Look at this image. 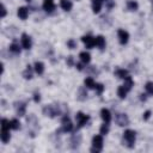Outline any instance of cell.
<instances>
[{"mask_svg":"<svg viewBox=\"0 0 153 153\" xmlns=\"http://www.w3.org/2000/svg\"><path fill=\"white\" fill-rule=\"evenodd\" d=\"M135 137H136V135H135V131H134V130H131V129L124 130V133H123V139H124L126 146H127L128 148H133V147H134V145H135Z\"/></svg>","mask_w":153,"mask_h":153,"instance_id":"obj_1","label":"cell"},{"mask_svg":"<svg viewBox=\"0 0 153 153\" xmlns=\"http://www.w3.org/2000/svg\"><path fill=\"white\" fill-rule=\"evenodd\" d=\"M103 148V136L102 134L100 135H94L92 137V148H91V152H100Z\"/></svg>","mask_w":153,"mask_h":153,"instance_id":"obj_2","label":"cell"},{"mask_svg":"<svg viewBox=\"0 0 153 153\" xmlns=\"http://www.w3.org/2000/svg\"><path fill=\"white\" fill-rule=\"evenodd\" d=\"M43 114L45 116H49V117H55L56 115H60L61 114V110L56 105L50 104V105H45L43 108Z\"/></svg>","mask_w":153,"mask_h":153,"instance_id":"obj_3","label":"cell"},{"mask_svg":"<svg viewBox=\"0 0 153 153\" xmlns=\"http://www.w3.org/2000/svg\"><path fill=\"white\" fill-rule=\"evenodd\" d=\"M61 123H62L61 131H63V133H69V131L73 130V123H72V121L69 120V117H68L67 115H65V116L62 117Z\"/></svg>","mask_w":153,"mask_h":153,"instance_id":"obj_4","label":"cell"},{"mask_svg":"<svg viewBox=\"0 0 153 153\" xmlns=\"http://www.w3.org/2000/svg\"><path fill=\"white\" fill-rule=\"evenodd\" d=\"M75 120H76V127L78 128H81V127H84L87 122H88V120H90V117H88V115H85L84 112H81V111H79L76 115H75Z\"/></svg>","mask_w":153,"mask_h":153,"instance_id":"obj_5","label":"cell"},{"mask_svg":"<svg viewBox=\"0 0 153 153\" xmlns=\"http://www.w3.org/2000/svg\"><path fill=\"white\" fill-rule=\"evenodd\" d=\"M115 122L120 126V127H124L129 124V118L126 114H116L115 116Z\"/></svg>","mask_w":153,"mask_h":153,"instance_id":"obj_6","label":"cell"},{"mask_svg":"<svg viewBox=\"0 0 153 153\" xmlns=\"http://www.w3.org/2000/svg\"><path fill=\"white\" fill-rule=\"evenodd\" d=\"M117 36H118V41H120V43H121V44H126V43L128 42L129 33H128L126 30L120 29V30L117 31Z\"/></svg>","mask_w":153,"mask_h":153,"instance_id":"obj_7","label":"cell"},{"mask_svg":"<svg viewBox=\"0 0 153 153\" xmlns=\"http://www.w3.org/2000/svg\"><path fill=\"white\" fill-rule=\"evenodd\" d=\"M81 41L84 42V44H85V45H86V48H88V49H91V48H93V47L96 45L94 38H93L92 36H90V35L82 36V37H81Z\"/></svg>","mask_w":153,"mask_h":153,"instance_id":"obj_8","label":"cell"},{"mask_svg":"<svg viewBox=\"0 0 153 153\" xmlns=\"http://www.w3.org/2000/svg\"><path fill=\"white\" fill-rule=\"evenodd\" d=\"M31 45H32V43H31L30 36L26 35V33H23V35H22V47H23L24 49L29 50V49L31 48Z\"/></svg>","mask_w":153,"mask_h":153,"instance_id":"obj_9","label":"cell"},{"mask_svg":"<svg viewBox=\"0 0 153 153\" xmlns=\"http://www.w3.org/2000/svg\"><path fill=\"white\" fill-rule=\"evenodd\" d=\"M14 108H16V112H17V115L18 116H24L25 115V109H26V104L25 103H16V105H14Z\"/></svg>","mask_w":153,"mask_h":153,"instance_id":"obj_10","label":"cell"},{"mask_svg":"<svg viewBox=\"0 0 153 153\" xmlns=\"http://www.w3.org/2000/svg\"><path fill=\"white\" fill-rule=\"evenodd\" d=\"M100 117L103 118V121H104L105 123H109V122L111 121V114H110V111H109L108 109H105V108H103V109L100 110Z\"/></svg>","mask_w":153,"mask_h":153,"instance_id":"obj_11","label":"cell"},{"mask_svg":"<svg viewBox=\"0 0 153 153\" xmlns=\"http://www.w3.org/2000/svg\"><path fill=\"white\" fill-rule=\"evenodd\" d=\"M43 10L45 12H53L55 10V5H54L53 0H44V2H43Z\"/></svg>","mask_w":153,"mask_h":153,"instance_id":"obj_12","label":"cell"},{"mask_svg":"<svg viewBox=\"0 0 153 153\" xmlns=\"http://www.w3.org/2000/svg\"><path fill=\"white\" fill-rule=\"evenodd\" d=\"M103 1L102 0H92V11L93 13H99L100 8H102Z\"/></svg>","mask_w":153,"mask_h":153,"instance_id":"obj_13","label":"cell"},{"mask_svg":"<svg viewBox=\"0 0 153 153\" xmlns=\"http://www.w3.org/2000/svg\"><path fill=\"white\" fill-rule=\"evenodd\" d=\"M17 13H18V17H19L20 19L25 20V19L27 18V16H29V10H27L26 7H19Z\"/></svg>","mask_w":153,"mask_h":153,"instance_id":"obj_14","label":"cell"},{"mask_svg":"<svg viewBox=\"0 0 153 153\" xmlns=\"http://www.w3.org/2000/svg\"><path fill=\"white\" fill-rule=\"evenodd\" d=\"M94 42H96V45H97L99 49H104V47H105V38H104L102 35L97 36V37L94 38Z\"/></svg>","mask_w":153,"mask_h":153,"instance_id":"obj_15","label":"cell"},{"mask_svg":"<svg viewBox=\"0 0 153 153\" xmlns=\"http://www.w3.org/2000/svg\"><path fill=\"white\" fill-rule=\"evenodd\" d=\"M79 57H80V60H81L82 63H88L91 61V55L87 51H81L79 54Z\"/></svg>","mask_w":153,"mask_h":153,"instance_id":"obj_16","label":"cell"},{"mask_svg":"<svg viewBox=\"0 0 153 153\" xmlns=\"http://www.w3.org/2000/svg\"><path fill=\"white\" fill-rule=\"evenodd\" d=\"M115 75L120 79H126L128 76V71L127 69H122V68H118L115 71Z\"/></svg>","mask_w":153,"mask_h":153,"instance_id":"obj_17","label":"cell"},{"mask_svg":"<svg viewBox=\"0 0 153 153\" xmlns=\"http://www.w3.org/2000/svg\"><path fill=\"white\" fill-rule=\"evenodd\" d=\"M60 6H61V8L65 10V11H71L73 5H72L71 0H61V1H60Z\"/></svg>","mask_w":153,"mask_h":153,"instance_id":"obj_18","label":"cell"},{"mask_svg":"<svg viewBox=\"0 0 153 153\" xmlns=\"http://www.w3.org/2000/svg\"><path fill=\"white\" fill-rule=\"evenodd\" d=\"M35 72L37 73V74H43V72H44V63L43 62H41V61H37V62H35Z\"/></svg>","mask_w":153,"mask_h":153,"instance_id":"obj_19","label":"cell"},{"mask_svg":"<svg viewBox=\"0 0 153 153\" xmlns=\"http://www.w3.org/2000/svg\"><path fill=\"white\" fill-rule=\"evenodd\" d=\"M10 139H11L10 131H8V130H4V129H1V141H2L4 143H7V142L10 141Z\"/></svg>","mask_w":153,"mask_h":153,"instance_id":"obj_20","label":"cell"},{"mask_svg":"<svg viewBox=\"0 0 153 153\" xmlns=\"http://www.w3.org/2000/svg\"><path fill=\"white\" fill-rule=\"evenodd\" d=\"M123 86L129 91V90H131V87L134 86V81H133V79L128 75L126 79H124V84H123Z\"/></svg>","mask_w":153,"mask_h":153,"instance_id":"obj_21","label":"cell"},{"mask_svg":"<svg viewBox=\"0 0 153 153\" xmlns=\"http://www.w3.org/2000/svg\"><path fill=\"white\" fill-rule=\"evenodd\" d=\"M127 92H128V90L122 85V86H120L118 88H117V96L121 98V99H123V98H126V96H127Z\"/></svg>","mask_w":153,"mask_h":153,"instance_id":"obj_22","label":"cell"},{"mask_svg":"<svg viewBox=\"0 0 153 153\" xmlns=\"http://www.w3.org/2000/svg\"><path fill=\"white\" fill-rule=\"evenodd\" d=\"M23 76H24L25 79H31V78H32V67H31L30 65L26 66V69L23 72Z\"/></svg>","mask_w":153,"mask_h":153,"instance_id":"obj_23","label":"cell"},{"mask_svg":"<svg viewBox=\"0 0 153 153\" xmlns=\"http://www.w3.org/2000/svg\"><path fill=\"white\" fill-rule=\"evenodd\" d=\"M84 84H85V86L87 87V88H94V86H96V82H94V80L90 76V78H86L85 80H84Z\"/></svg>","mask_w":153,"mask_h":153,"instance_id":"obj_24","label":"cell"},{"mask_svg":"<svg viewBox=\"0 0 153 153\" xmlns=\"http://www.w3.org/2000/svg\"><path fill=\"white\" fill-rule=\"evenodd\" d=\"M86 97H87L86 90H85L84 87H80V88L78 90V99H79V100H84Z\"/></svg>","mask_w":153,"mask_h":153,"instance_id":"obj_25","label":"cell"},{"mask_svg":"<svg viewBox=\"0 0 153 153\" xmlns=\"http://www.w3.org/2000/svg\"><path fill=\"white\" fill-rule=\"evenodd\" d=\"M127 7H128V10H130V11H136L137 7H139V5H137L136 1H134V0H129V1L127 2Z\"/></svg>","mask_w":153,"mask_h":153,"instance_id":"obj_26","label":"cell"},{"mask_svg":"<svg viewBox=\"0 0 153 153\" xmlns=\"http://www.w3.org/2000/svg\"><path fill=\"white\" fill-rule=\"evenodd\" d=\"M1 129L4 130H10L11 129V121L6 120V118H2L1 120Z\"/></svg>","mask_w":153,"mask_h":153,"instance_id":"obj_27","label":"cell"},{"mask_svg":"<svg viewBox=\"0 0 153 153\" xmlns=\"http://www.w3.org/2000/svg\"><path fill=\"white\" fill-rule=\"evenodd\" d=\"M10 50H11L12 53H14V54H19V53H20V47H19V44H18L17 42H13V43L10 45Z\"/></svg>","mask_w":153,"mask_h":153,"instance_id":"obj_28","label":"cell"},{"mask_svg":"<svg viewBox=\"0 0 153 153\" xmlns=\"http://www.w3.org/2000/svg\"><path fill=\"white\" fill-rule=\"evenodd\" d=\"M19 128H20V122H19L17 118H13V120H11V129L18 130Z\"/></svg>","mask_w":153,"mask_h":153,"instance_id":"obj_29","label":"cell"},{"mask_svg":"<svg viewBox=\"0 0 153 153\" xmlns=\"http://www.w3.org/2000/svg\"><path fill=\"white\" fill-rule=\"evenodd\" d=\"M99 131H100L102 135H106V134L109 133V123H105V122H104V124L100 126Z\"/></svg>","mask_w":153,"mask_h":153,"instance_id":"obj_30","label":"cell"},{"mask_svg":"<svg viewBox=\"0 0 153 153\" xmlns=\"http://www.w3.org/2000/svg\"><path fill=\"white\" fill-rule=\"evenodd\" d=\"M145 88H146V91H147V93H148L149 96H153V81H148V82L146 84Z\"/></svg>","mask_w":153,"mask_h":153,"instance_id":"obj_31","label":"cell"},{"mask_svg":"<svg viewBox=\"0 0 153 153\" xmlns=\"http://www.w3.org/2000/svg\"><path fill=\"white\" fill-rule=\"evenodd\" d=\"M67 47H68L69 49H74V48H76V42H75L73 38H71V39L67 41Z\"/></svg>","mask_w":153,"mask_h":153,"instance_id":"obj_32","label":"cell"},{"mask_svg":"<svg viewBox=\"0 0 153 153\" xmlns=\"http://www.w3.org/2000/svg\"><path fill=\"white\" fill-rule=\"evenodd\" d=\"M94 88H96V91H97L98 94H100V93L104 91V86H103V84H96Z\"/></svg>","mask_w":153,"mask_h":153,"instance_id":"obj_33","label":"cell"},{"mask_svg":"<svg viewBox=\"0 0 153 153\" xmlns=\"http://www.w3.org/2000/svg\"><path fill=\"white\" fill-rule=\"evenodd\" d=\"M33 100H35L36 103H38V102L41 100V96H39L38 92H35V93H33Z\"/></svg>","mask_w":153,"mask_h":153,"instance_id":"obj_34","label":"cell"},{"mask_svg":"<svg viewBox=\"0 0 153 153\" xmlns=\"http://www.w3.org/2000/svg\"><path fill=\"white\" fill-rule=\"evenodd\" d=\"M6 16V7L5 5H1V18H4Z\"/></svg>","mask_w":153,"mask_h":153,"instance_id":"obj_35","label":"cell"},{"mask_svg":"<svg viewBox=\"0 0 153 153\" xmlns=\"http://www.w3.org/2000/svg\"><path fill=\"white\" fill-rule=\"evenodd\" d=\"M149 116H151V110H147L145 114H143V120L146 121V120H148L149 118Z\"/></svg>","mask_w":153,"mask_h":153,"instance_id":"obj_36","label":"cell"},{"mask_svg":"<svg viewBox=\"0 0 153 153\" xmlns=\"http://www.w3.org/2000/svg\"><path fill=\"white\" fill-rule=\"evenodd\" d=\"M67 63H68V66H72V65H73V56H68Z\"/></svg>","mask_w":153,"mask_h":153,"instance_id":"obj_37","label":"cell"},{"mask_svg":"<svg viewBox=\"0 0 153 153\" xmlns=\"http://www.w3.org/2000/svg\"><path fill=\"white\" fill-rule=\"evenodd\" d=\"M75 66H76V68H78L79 71H82V65H81V63H76Z\"/></svg>","mask_w":153,"mask_h":153,"instance_id":"obj_38","label":"cell"},{"mask_svg":"<svg viewBox=\"0 0 153 153\" xmlns=\"http://www.w3.org/2000/svg\"><path fill=\"white\" fill-rule=\"evenodd\" d=\"M140 96H141V97H140L141 100H146V94H140Z\"/></svg>","mask_w":153,"mask_h":153,"instance_id":"obj_39","label":"cell"},{"mask_svg":"<svg viewBox=\"0 0 153 153\" xmlns=\"http://www.w3.org/2000/svg\"><path fill=\"white\" fill-rule=\"evenodd\" d=\"M102 1H103V2H104V1H106V0H102Z\"/></svg>","mask_w":153,"mask_h":153,"instance_id":"obj_40","label":"cell"},{"mask_svg":"<svg viewBox=\"0 0 153 153\" xmlns=\"http://www.w3.org/2000/svg\"><path fill=\"white\" fill-rule=\"evenodd\" d=\"M27 1H29V0H27Z\"/></svg>","mask_w":153,"mask_h":153,"instance_id":"obj_41","label":"cell"}]
</instances>
